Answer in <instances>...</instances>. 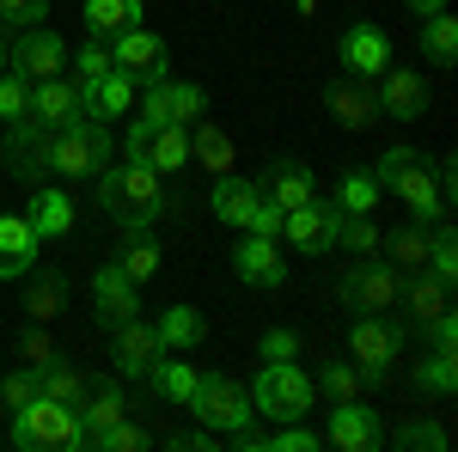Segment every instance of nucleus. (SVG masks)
Masks as SVG:
<instances>
[{
	"mask_svg": "<svg viewBox=\"0 0 458 452\" xmlns=\"http://www.w3.org/2000/svg\"><path fill=\"white\" fill-rule=\"evenodd\" d=\"M98 209H105L116 226L141 233V226H153V220H165L177 202H172L165 177L153 172V166L129 159V166H105V172H98Z\"/></svg>",
	"mask_w": 458,
	"mask_h": 452,
	"instance_id": "1",
	"label": "nucleus"
},
{
	"mask_svg": "<svg viewBox=\"0 0 458 452\" xmlns=\"http://www.w3.org/2000/svg\"><path fill=\"white\" fill-rule=\"evenodd\" d=\"M379 190H397L403 196V209L416 226H434V220H446V202H440V183H434V166H428L422 153H410V147H391L386 159H379Z\"/></svg>",
	"mask_w": 458,
	"mask_h": 452,
	"instance_id": "2",
	"label": "nucleus"
},
{
	"mask_svg": "<svg viewBox=\"0 0 458 452\" xmlns=\"http://www.w3.org/2000/svg\"><path fill=\"white\" fill-rule=\"evenodd\" d=\"M13 447L19 452H73V447H86L80 410H73V404H55V397H31L25 410H13Z\"/></svg>",
	"mask_w": 458,
	"mask_h": 452,
	"instance_id": "3",
	"label": "nucleus"
},
{
	"mask_svg": "<svg viewBox=\"0 0 458 452\" xmlns=\"http://www.w3.org/2000/svg\"><path fill=\"white\" fill-rule=\"evenodd\" d=\"M312 404H318L312 373L293 367V361H269V367L257 373V385H250V410L269 416L276 428H282V422H306V416H312Z\"/></svg>",
	"mask_w": 458,
	"mask_h": 452,
	"instance_id": "4",
	"label": "nucleus"
},
{
	"mask_svg": "<svg viewBox=\"0 0 458 452\" xmlns=\"http://www.w3.org/2000/svg\"><path fill=\"white\" fill-rule=\"evenodd\" d=\"M116 153V141L98 116H80L73 129H55L49 135V172L55 177H98Z\"/></svg>",
	"mask_w": 458,
	"mask_h": 452,
	"instance_id": "5",
	"label": "nucleus"
},
{
	"mask_svg": "<svg viewBox=\"0 0 458 452\" xmlns=\"http://www.w3.org/2000/svg\"><path fill=\"white\" fill-rule=\"evenodd\" d=\"M397 348H403V324H391L386 312H360L349 330V354H354V373L360 385H386L391 361H397Z\"/></svg>",
	"mask_w": 458,
	"mask_h": 452,
	"instance_id": "6",
	"label": "nucleus"
},
{
	"mask_svg": "<svg viewBox=\"0 0 458 452\" xmlns=\"http://www.w3.org/2000/svg\"><path fill=\"white\" fill-rule=\"evenodd\" d=\"M129 159H141L165 177L177 166H190V123H153V116H135L129 123Z\"/></svg>",
	"mask_w": 458,
	"mask_h": 452,
	"instance_id": "7",
	"label": "nucleus"
},
{
	"mask_svg": "<svg viewBox=\"0 0 458 452\" xmlns=\"http://www.w3.org/2000/svg\"><path fill=\"white\" fill-rule=\"evenodd\" d=\"M190 410L202 416V428H214V434H239L257 410H250V391L239 380H226V373H214V380H196V391H190Z\"/></svg>",
	"mask_w": 458,
	"mask_h": 452,
	"instance_id": "8",
	"label": "nucleus"
},
{
	"mask_svg": "<svg viewBox=\"0 0 458 452\" xmlns=\"http://www.w3.org/2000/svg\"><path fill=\"white\" fill-rule=\"evenodd\" d=\"M397 287H403V269L397 263H379V257H367V263H354L349 276H343V306L349 312H397Z\"/></svg>",
	"mask_w": 458,
	"mask_h": 452,
	"instance_id": "9",
	"label": "nucleus"
},
{
	"mask_svg": "<svg viewBox=\"0 0 458 452\" xmlns=\"http://www.w3.org/2000/svg\"><path fill=\"white\" fill-rule=\"evenodd\" d=\"M110 68L123 73L129 86H153V80H165L172 55H165V43H159L153 31L129 25V31H116V37H110Z\"/></svg>",
	"mask_w": 458,
	"mask_h": 452,
	"instance_id": "10",
	"label": "nucleus"
},
{
	"mask_svg": "<svg viewBox=\"0 0 458 452\" xmlns=\"http://www.w3.org/2000/svg\"><path fill=\"white\" fill-rule=\"evenodd\" d=\"M6 68L19 73L25 86L55 80V73L68 68V43H62L55 31H43V25H25V31H19V43H6Z\"/></svg>",
	"mask_w": 458,
	"mask_h": 452,
	"instance_id": "11",
	"label": "nucleus"
},
{
	"mask_svg": "<svg viewBox=\"0 0 458 452\" xmlns=\"http://www.w3.org/2000/svg\"><path fill=\"white\" fill-rule=\"evenodd\" d=\"M336 220H343V209L336 202H300V209H287L282 214V233L293 251H306V257H324L330 244H336Z\"/></svg>",
	"mask_w": 458,
	"mask_h": 452,
	"instance_id": "12",
	"label": "nucleus"
},
{
	"mask_svg": "<svg viewBox=\"0 0 458 452\" xmlns=\"http://www.w3.org/2000/svg\"><path fill=\"white\" fill-rule=\"evenodd\" d=\"M397 306H403V318H410L416 330H428L440 312H453V281H440L434 269H403Z\"/></svg>",
	"mask_w": 458,
	"mask_h": 452,
	"instance_id": "13",
	"label": "nucleus"
},
{
	"mask_svg": "<svg viewBox=\"0 0 458 452\" xmlns=\"http://www.w3.org/2000/svg\"><path fill=\"white\" fill-rule=\"evenodd\" d=\"M13 135H6V172L19 177V183H43L49 177V135L55 129H43V123H6Z\"/></svg>",
	"mask_w": 458,
	"mask_h": 452,
	"instance_id": "14",
	"label": "nucleus"
},
{
	"mask_svg": "<svg viewBox=\"0 0 458 452\" xmlns=\"http://www.w3.org/2000/svg\"><path fill=\"white\" fill-rule=\"evenodd\" d=\"M324 105H330V116H336L343 129H373V123H379V92H373V80H360V73H336V80L324 86Z\"/></svg>",
	"mask_w": 458,
	"mask_h": 452,
	"instance_id": "15",
	"label": "nucleus"
},
{
	"mask_svg": "<svg viewBox=\"0 0 458 452\" xmlns=\"http://www.w3.org/2000/svg\"><path fill=\"white\" fill-rule=\"evenodd\" d=\"M86 116V92H80V80H37L31 86V123H43V129H73Z\"/></svg>",
	"mask_w": 458,
	"mask_h": 452,
	"instance_id": "16",
	"label": "nucleus"
},
{
	"mask_svg": "<svg viewBox=\"0 0 458 452\" xmlns=\"http://www.w3.org/2000/svg\"><path fill=\"white\" fill-rule=\"evenodd\" d=\"M379 116H391V123H422L428 110V80L416 68H386L379 73Z\"/></svg>",
	"mask_w": 458,
	"mask_h": 452,
	"instance_id": "17",
	"label": "nucleus"
},
{
	"mask_svg": "<svg viewBox=\"0 0 458 452\" xmlns=\"http://www.w3.org/2000/svg\"><path fill=\"white\" fill-rule=\"evenodd\" d=\"M202 86H190V80H153L147 86V98H141V116H153V123H196L202 116Z\"/></svg>",
	"mask_w": 458,
	"mask_h": 452,
	"instance_id": "18",
	"label": "nucleus"
},
{
	"mask_svg": "<svg viewBox=\"0 0 458 452\" xmlns=\"http://www.w3.org/2000/svg\"><path fill=\"white\" fill-rule=\"evenodd\" d=\"M330 447H343V452H373L379 440H386V428H379V416L360 404V397H349V404H336L330 410Z\"/></svg>",
	"mask_w": 458,
	"mask_h": 452,
	"instance_id": "19",
	"label": "nucleus"
},
{
	"mask_svg": "<svg viewBox=\"0 0 458 452\" xmlns=\"http://www.w3.org/2000/svg\"><path fill=\"white\" fill-rule=\"evenodd\" d=\"M129 416V397H123V385L116 380H86V397H80V434H86V447L116 428V422Z\"/></svg>",
	"mask_w": 458,
	"mask_h": 452,
	"instance_id": "20",
	"label": "nucleus"
},
{
	"mask_svg": "<svg viewBox=\"0 0 458 452\" xmlns=\"http://www.w3.org/2000/svg\"><path fill=\"white\" fill-rule=\"evenodd\" d=\"M92 306H98V324H129V318L141 312V300H135V281L123 276L116 263H105L98 276H92Z\"/></svg>",
	"mask_w": 458,
	"mask_h": 452,
	"instance_id": "21",
	"label": "nucleus"
},
{
	"mask_svg": "<svg viewBox=\"0 0 458 452\" xmlns=\"http://www.w3.org/2000/svg\"><path fill=\"white\" fill-rule=\"evenodd\" d=\"M159 354H165V343H159V330H153V324H141V318L116 324V343H110V361H116V373H147Z\"/></svg>",
	"mask_w": 458,
	"mask_h": 452,
	"instance_id": "22",
	"label": "nucleus"
},
{
	"mask_svg": "<svg viewBox=\"0 0 458 452\" xmlns=\"http://www.w3.org/2000/svg\"><path fill=\"white\" fill-rule=\"evenodd\" d=\"M343 68L360 73V80H373V73L391 68V37L379 25H349L343 31Z\"/></svg>",
	"mask_w": 458,
	"mask_h": 452,
	"instance_id": "23",
	"label": "nucleus"
},
{
	"mask_svg": "<svg viewBox=\"0 0 458 452\" xmlns=\"http://www.w3.org/2000/svg\"><path fill=\"white\" fill-rule=\"evenodd\" d=\"M257 190H263V196L287 214V209H300V202H312V196H318V177L306 172L300 159H276V166H269V177H263Z\"/></svg>",
	"mask_w": 458,
	"mask_h": 452,
	"instance_id": "24",
	"label": "nucleus"
},
{
	"mask_svg": "<svg viewBox=\"0 0 458 452\" xmlns=\"http://www.w3.org/2000/svg\"><path fill=\"white\" fill-rule=\"evenodd\" d=\"M37 233H31V220H19V214H0V281H13V276H25L37 263Z\"/></svg>",
	"mask_w": 458,
	"mask_h": 452,
	"instance_id": "25",
	"label": "nucleus"
},
{
	"mask_svg": "<svg viewBox=\"0 0 458 452\" xmlns=\"http://www.w3.org/2000/svg\"><path fill=\"white\" fill-rule=\"evenodd\" d=\"M233 263H239V276H245L250 287H282L287 281V263H282V251H276V239H257V233L239 244Z\"/></svg>",
	"mask_w": 458,
	"mask_h": 452,
	"instance_id": "26",
	"label": "nucleus"
},
{
	"mask_svg": "<svg viewBox=\"0 0 458 452\" xmlns=\"http://www.w3.org/2000/svg\"><path fill=\"white\" fill-rule=\"evenodd\" d=\"M25 312H31V324H49V318L68 306V281H62V269H25Z\"/></svg>",
	"mask_w": 458,
	"mask_h": 452,
	"instance_id": "27",
	"label": "nucleus"
},
{
	"mask_svg": "<svg viewBox=\"0 0 458 452\" xmlns=\"http://www.w3.org/2000/svg\"><path fill=\"white\" fill-rule=\"evenodd\" d=\"M80 92H86V116H98V123H105V116H129V105H135V86H129L116 68L98 73V80L80 86Z\"/></svg>",
	"mask_w": 458,
	"mask_h": 452,
	"instance_id": "28",
	"label": "nucleus"
},
{
	"mask_svg": "<svg viewBox=\"0 0 458 452\" xmlns=\"http://www.w3.org/2000/svg\"><path fill=\"white\" fill-rule=\"evenodd\" d=\"M190 159L214 177L233 172V141H226V129H214L208 116H196V123H190Z\"/></svg>",
	"mask_w": 458,
	"mask_h": 452,
	"instance_id": "29",
	"label": "nucleus"
},
{
	"mask_svg": "<svg viewBox=\"0 0 458 452\" xmlns=\"http://www.w3.org/2000/svg\"><path fill=\"white\" fill-rule=\"evenodd\" d=\"M257 202H263V190H257V183H245V177H233V172H220V183H214V214H220L226 226H245Z\"/></svg>",
	"mask_w": 458,
	"mask_h": 452,
	"instance_id": "30",
	"label": "nucleus"
},
{
	"mask_svg": "<svg viewBox=\"0 0 458 452\" xmlns=\"http://www.w3.org/2000/svg\"><path fill=\"white\" fill-rule=\"evenodd\" d=\"M147 380H153V391H159L165 404H190V391H196V380H202V373H196L190 361H172V348H165V354L147 367Z\"/></svg>",
	"mask_w": 458,
	"mask_h": 452,
	"instance_id": "31",
	"label": "nucleus"
},
{
	"mask_svg": "<svg viewBox=\"0 0 458 452\" xmlns=\"http://www.w3.org/2000/svg\"><path fill=\"white\" fill-rule=\"evenodd\" d=\"M31 233L37 239H62V233H73V202L62 196V190H37L31 196Z\"/></svg>",
	"mask_w": 458,
	"mask_h": 452,
	"instance_id": "32",
	"label": "nucleus"
},
{
	"mask_svg": "<svg viewBox=\"0 0 458 452\" xmlns=\"http://www.w3.org/2000/svg\"><path fill=\"white\" fill-rule=\"evenodd\" d=\"M422 55L434 62V68H453V55H458V19L440 6V13H428V25H422Z\"/></svg>",
	"mask_w": 458,
	"mask_h": 452,
	"instance_id": "33",
	"label": "nucleus"
},
{
	"mask_svg": "<svg viewBox=\"0 0 458 452\" xmlns=\"http://www.w3.org/2000/svg\"><path fill=\"white\" fill-rule=\"evenodd\" d=\"M153 330H159V343L177 348V354H183V348H196L202 337H208V324H202V312H196V306H172V312L159 318Z\"/></svg>",
	"mask_w": 458,
	"mask_h": 452,
	"instance_id": "34",
	"label": "nucleus"
},
{
	"mask_svg": "<svg viewBox=\"0 0 458 452\" xmlns=\"http://www.w3.org/2000/svg\"><path fill=\"white\" fill-rule=\"evenodd\" d=\"M86 25L98 37L129 31V25H141V0H86Z\"/></svg>",
	"mask_w": 458,
	"mask_h": 452,
	"instance_id": "35",
	"label": "nucleus"
},
{
	"mask_svg": "<svg viewBox=\"0 0 458 452\" xmlns=\"http://www.w3.org/2000/svg\"><path fill=\"white\" fill-rule=\"evenodd\" d=\"M116 269H123V276L135 281V287L159 276V244L147 239V226H141V233H129V244L116 251Z\"/></svg>",
	"mask_w": 458,
	"mask_h": 452,
	"instance_id": "36",
	"label": "nucleus"
},
{
	"mask_svg": "<svg viewBox=\"0 0 458 452\" xmlns=\"http://www.w3.org/2000/svg\"><path fill=\"white\" fill-rule=\"evenodd\" d=\"M379 251H386L397 269H428V226L410 220V226H397L391 239H379Z\"/></svg>",
	"mask_w": 458,
	"mask_h": 452,
	"instance_id": "37",
	"label": "nucleus"
},
{
	"mask_svg": "<svg viewBox=\"0 0 458 452\" xmlns=\"http://www.w3.org/2000/svg\"><path fill=\"white\" fill-rule=\"evenodd\" d=\"M379 196H386V190H379L373 172H343V183H336V209L343 214H373Z\"/></svg>",
	"mask_w": 458,
	"mask_h": 452,
	"instance_id": "38",
	"label": "nucleus"
},
{
	"mask_svg": "<svg viewBox=\"0 0 458 452\" xmlns=\"http://www.w3.org/2000/svg\"><path fill=\"white\" fill-rule=\"evenodd\" d=\"M379 239H386V233H379L373 214H343V220H336V244L354 251V257H379Z\"/></svg>",
	"mask_w": 458,
	"mask_h": 452,
	"instance_id": "39",
	"label": "nucleus"
},
{
	"mask_svg": "<svg viewBox=\"0 0 458 452\" xmlns=\"http://www.w3.org/2000/svg\"><path fill=\"white\" fill-rule=\"evenodd\" d=\"M37 397H55V404H73L80 410V397H86V380L62 367V361H49V367H37Z\"/></svg>",
	"mask_w": 458,
	"mask_h": 452,
	"instance_id": "40",
	"label": "nucleus"
},
{
	"mask_svg": "<svg viewBox=\"0 0 458 452\" xmlns=\"http://www.w3.org/2000/svg\"><path fill=\"white\" fill-rule=\"evenodd\" d=\"M312 391L324 397V404H349V397H360V373H354V361H324V373L312 380Z\"/></svg>",
	"mask_w": 458,
	"mask_h": 452,
	"instance_id": "41",
	"label": "nucleus"
},
{
	"mask_svg": "<svg viewBox=\"0 0 458 452\" xmlns=\"http://www.w3.org/2000/svg\"><path fill=\"white\" fill-rule=\"evenodd\" d=\"M410 385H416V391H434V397H453V385H458V373H453V354H428V361H416Z\"/></svg>",
	"mask_w": 458,
	"mask_h": 452,
	"instance_id": "42",
	"label": "nucleus"
},
{
	"mask_svg": "<svg viewBox=\"0 0 458 452\" xmlns=\"http://www.w3.org/2000/svg\"><path fill=\"white\" fill-rule=\"evenodd\" d=\"M25 116H31V86L6 68L0 73V123H25Z\"/></svg>",
	"mask_w": 458,
	"mask_h": 452,
	"instance_id": "43",
	"label": "nucleus"
},
{
	"mask_svg": "<svg viewBox=\"0 0 458 452\" xmlns=\"http://www.w3.org/2000/svg\"><path fill=\"white\" fill-rule=\"evenodd\" d=\"M19 361H25V367H49V361H62V354H55V343H49V337H43V324H25V330H19Z\"/></svg>",
	"mask_w": 458,
	"mask_h": 452,
	"instance_id": "44",
	"label": "nucleus"
},
{
	"mask_svg": "<svg viewBox=\"0 0 458 452\" xmlns=\"http://www.w3.org/2000/svg\"><path fill=\"white\" fill-rule=\"evenodd\" d=\"M92 447H105V452H141V447H147V428H135V422L123 416L116 428H105V434H98Z\"/></svg>",
	"mask_w": 458,
	"mask_h": 452,
	"instance_id": "45",
	"label": "nucleus"
},
{
	"mask_svg": "<svg viewBox=\"0 0 458 452\" xmlns=\"http://www.w3.org/2000/svg\"><path fill=\"white\" fill-rule=\"evenodd\" d=\"M397 447H428V452H446V428H434V422H403L397 428Z\"/></svg>",
	"mask_w": 458,
	"mask_h": 452,
	"instance_id": "46",
	"label": "nucleus"
},
{
	"mask_svg": "<svg viewBox=\"0 0 458 452\" xmlns=\"http://www.w3.org/2000/svg\"><path fill=\"white\" fill-rule=\"evenodd\" d=\"M31 397H37V373H31V367H19V373L0 380V404H6V410H25Z\"/></svg>",
	"mask_w": 458,
	"mask_h": 452,
	"instance_id": "47",
	"label": "nucleus"
},
{
	"mask_svg": "<svg viewBox=\"0 0 458 452\" xmlns=\"http://www.w3.org/2000/svg\"><path fill=\"white\" fill-rule=\"evenodd\" d=\"M0 19L25 31V25H43V19H49V6H43V0H0Z\"/></svg>",
	"mask_w": 458,
	"mask_h": 452,
	"instance_id": "48",
	"label": "nucleus"
},
{
	"mask_svg": "<svg viewBox=\"0 0 458 452\" xmlns=\"http://www.w3.org/2000/svg\"><path fill=\"white\" fill-rule=\"evenodd\" d=\"M245 233H257V239H276V233H282V209H276V202H269V196H263V202H257V209H250Z\"/></svg>",
	"mask_w": 458,
	"mask_h": 452,
	"instance_id": "49",
	"label": "nucleus"
},
{
	"mask_svg": "<svg viewBox=\"0 0 458 452\" xmlns=\"http://www.w3.org/2000/svg\"><path fill=\"white\" fill-rule=\"evenodd\" d=\"M98 73H110V49L105 43H86V49H80V86H92Z\"/></svg>",
	"mask_w": 458,
	"mask_h": 452,
	"instance_id": "50",
	"label": "nucleus"
},
{
	"mask_svg": "<svg viewBox=\"0 0 458 452\" xmlns=\"http://www.w3.org/2000/svg\"><path fill=\"white\" fill-rule=\"evenodd\" d=\"M293 354H300L293 330H263V361H293Z\"/></svg>",
	"mask_w": 458,
	"mask_h": 452,
	"instance_id": "51",
	"label": "nucleus"
},
{
	"mask_svg": "<svg viewBox=\"0 0 458 452\" xmlns=\"http://www.w3.org/2000/svg\"><path fill=\"white\" fill-rule=\"evenodd\" d=\"M428 330H434V354H458V324H453V312H440Z\"/></svg>",
	"mask_w": 458,
	"mask_h": 452,
	"instance_id": "52",
	"label": "nucleus"
},
{
	"mask_svg": "<svg viewBox=\"0 0 458 452\" xmlns=\"http://www.w3.org/2000/svg\"><path fill=\"white\" fill-rule=\"evenodd\" d=\"M165 447L172 452H208V447H220V434H214V428H196V434H172Z\"/></svg>",
	"mask_w": 458,
	"mask_h": 452,
	"instance_id": "53",
	"label": "nucleus"
},
{
	"mask_svg": "<svg viewBox=\"0 0 458 452\" xmlns=\"http://www.w3.org/2000/svg\"><path fill=\"white\" fill-rule=\"evenodd\" d=\"M440 6H446V0H410V13H416V19H428V13H440Z\"/></svg>",
	"mask_w": 458,
	"mask_h": 452,
	"instance_id": "54",
	"label": "nucleus"
},
{
	"mask_svg": "<svg viewBox=\"0 0 458 452\" xmlns=\"http://www.w3.org/2000/svg\"><path fill=\"white\" fill-rule=\"evenodd\" d=\"M0 73H6V37H0Z\"/></svg>",
	"mask_w": 458,
	"mask_h": 452,
	"instance_id": "55",
	"label": "nucleus"
},
{
	"mask_svg": "<svg viewBox=\"0 0 458 452\" xmlns=\"http://www.w3.org/2000/svg\"><path fill=\"white\" fill-rule=\"evenodd\" d=\"M300 13H318V0H300Z\"/></svg>",
	"mask_w": 458,
	"mask_h": 452,
	"instance_id": "56",
	"label": "nucleus"
}]
</instances>
